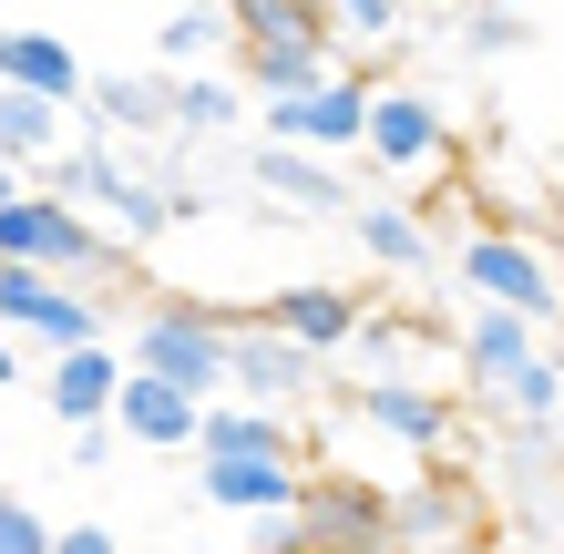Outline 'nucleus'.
Masks as SVG:
<instances>
[{"label":"nucleus","mask_w":564,"mask_h":554,"mask_svg":"<svg viewBox=\"0 0 564 554\" xmlns=\"http://www.w3.org/2000/svg\"><path fill=\"white\" fill-rule=\"evenodd\" d=\"M216 11H226V42H237V93H257V104L339 73V31H328L318 0H216Z\"/></svg>","instance_id":"1"},{"label":"nucleus","mask_w":564,"mask_h":554,"mask_svg":"<svg viewBox=\"0 0 564 554\" xmlns=\"http://www.w3.org/2000/svg\"><path fill=\"white\" fill-rule=\"evenodd\" d=\"M0 268H42L62 287H113L123 268H134V247H123L113 226H93L83 206L21 185V195H0Z\"/></svg>","instance_id":"2"},{"label":"nucleus","mask_w":564,"mask_h":554,"mask_svg":"<svg viewBox=\"0 0 564 554\" xmlns=\"http://www.w3.org/2000/svg\"><path fill=\"white\" fill-rule=\"evenodd\" d=\"M123 370L175 380L185 401H226V318L195 298H144L134 329H123Z\"/></svg>","instance_id":"3"},{"label":"nucleus","mask_w":564,"mask_h":554,"mask_svg":"<svg viewBox=\"0 0 564 554\" xmlns=\"http://www.w3.org/2000/svg\"><path fill=\"white\" fill-rule=\"evenodd\" d=\"M288 524H297V554H390V544H401V534H390V482L339 472V463H328V472L308 463Z\"/></svg>","instance_id":"4"},{"label":"nucleus","mask_w":564,"mask_h":554,"mask_svg":"<svg viewBox=\"0 0 564 554\" xmlns=\"http://www.w3.org/2000/svg\"><path fill=\"white\" fill-rule=\"evenodd\" d=\"M452 278L473 287L482 308H513V318H534V329L564 308V278L544 268L534 237H513V226H473V237L452 247Z\"/></svg>","instance_id":"5"},{"label":"nucleus","mask_w":564,"mask_h":554,"mask_svg":"<svg viewBox=\"0 0 564 554\" xmlns=\"http://www.w3.org/2000/svg\"><path fill=\"white\" fill-rule=\"evenodd\" d=\"M328 360H308L297 339H278L268 318H226V401H257V411H297L318 401Z\"/></svg>","instance_id":"6"},{"label":"nucleus","mask_w":564,"mask_h":554,"mask_svg":"<svg viewBox=\"0 0 564 554\" xmlns=\"http://www.w3.org/2000/svg\"><path fill=\"white\" fill-rule=\"evenodd\" d=\"M349 421L380 432L390 452H411V463H442V452L462 442V401L431 390V380H359L349 390Z\"/></svg>","instance_id":"7"},{"label":"nucleus","mask_w":564,"mask_h":554,"mask_svg":"<svg viewBox=\"0 0 564 554\" xmlns=\"http://www.w3.org/2000/svg\"><path fill=\"white\" fill-rule=\"evenodd\" d=\"M370 93H380V73H328L308 93H278L268 134L278 144H308V154H359V134H370Z\"/></svg>","instance_id":"8"},{"label":"nucleus","mask_w":564,"mask_h":554,"mask_svg":"<svg viewBox=\"0 0 564 554\" xmlns=\"http://www.w3.org/2000/svg\"><path fill=\"white\" fill-rule=\"evenodd\" d=\"M442 154H452L442 104L411 93V83H380V93H370V134H359V165H380V175H431Z\"/></svg>","instance_id":"9"},{"label":"nucleus","mask_w":564,"mask_h":554,"mask_svg":"<svg viewBox=\"0 0 564 554\" xmlns=\"http://www.w3.org/2000/svg\"><path fill=\"white\" fill-rule=\"evenodd\" d=\"M297 482H308V452H216V463H195V493H206L216 513H237V524L288 513Z\"/></svg>","instance_id":"10"},{"label":"nucleus","mask_w":564,"mask_h":554,"mask_svg":"<svg viewBox=\"0 0 564 554\" xmlns=\"http://www.w3.org/2000/svg\"><path fill=\"white\" fill-rule=\"evenodd\" d=\"M257 318H268L278 339H297L308 360H349V339H359V318H370V308H359V287H339V278H297Z\"/></svg>","instance_id":"11"},{"label":"nucleus","mask_w":564,"mask_h":554,"mask_svg":"<svg viewBox=\"0 0 564 554\" xmlns=\"http://www.w3.org/2000/svg\"><path fill=\"white\" fill-rule=\"evenodd\" d=\"M247 185H257V195H278L288 216H349V206H359V195H349V175L328 165V154L278 144V134H257V144H247Z\"/></svg>","instance_id":"12"},{"label":"nucleus","mask_w":564,"mask_h":554,"mask_svg":"<svg viewBox=\"0 0 564 554\" xmlns=\"http://www.w3.org/2000/svg\"><path fill=\"white\" fill-rule=\"evenodd\" d=\"M83 123H104L113 144H164L175 134V73H93L83 83Z\"/></svg>","instance_id":"13"},{"label":"nucleus","mask_w":564,"mask_h":554,"mask_svg":"<svg viewBox=\"0 0 564 554\" xmlns=\"http://www.w3.org/2000/svg\"><path fill=\"white\" fill-rule=\"evenodd\" d=\"M473 524H482V493H473V482H452V472H431V482H401V493H390V534H401V554L473 544Z\"/></svg>","instance_id":"14"},{"label":"nucleus","mask_w":564,"mask_h":554,"mask_svg":"<svg viewBox=\"0 0 564 554\" xmlns=\"http://www.w3.org/2000/svg\"><path fill=\"white\" fill-rule=\"evenodd\" d=\"M195 411H206V401H185L175 380L123 370L113 411H104V432H113V442H134V452H195Z\"/></svg>","instance_id":"15"},{"label":"nucleus","mask_w":564,"mask_h":554,"mask_svg":"<svg viewBox=\"0 0 564 554\" xmlns=\"http://www.w3.org/2000/svg\"><path fill=\"white\" fill-rule=\"evenodd\" d=\"M0 83H11V93H42V104H62V113H83L93 62L62 42V31H0Z\"/></svg>","instance_id":"16"},{"label":"nucleus","mask_w":564,"mask_h":554,"mask_svg":"<svg viewBox=\"0 0 564 554\" xmlns=\"http://www.w3.org/2000/svg\"><path fill=\"white\" fill-rule=\"evenodd\" d=\"M349 237H359V257H370V268H390V278H431V268H442L431 216H421V206H390V195L349 206Z\"/></svg>","instance_id":"17"},{"label":"nucleus","mask_w":564,"mask_h":554,"mask_svg":"<svg viewBox=\"0 0 564 554\" xmlns=\"http://www.w3.org/2000/svg\"><path fill=\"white\" fill-rule=\"evenodd\" d=\"M113 390H123V349L93 339V349H62V360H52V390H42V401H52L62 432H93V421L113 411Z\"/></svg>","instance_id":"18"},{"label":"nucleus","mask_w":564,"mask_h":554,"mask_svg":"<svg viewBox=\"0 0 564 554\" xmlns=\"http://www.w3.org/2000/svg\"><path fill=\"white\" fill-rule=\"evenodd\" d=\"M534 349H544V329H534V318H513V308L462 318V380H473V390H503Z\"/></svg>","instance_id":"19"},{"label":"nucleus","mask_w":564,"mask_h":554,"mask_svg":"<svg viewBox=\"0 0 564 554\" xmlns=\"http://www.w3.org/2000/svg\"><path fill=\"white\" fill-rule=\"evenodd\" d=\"M216 452H297V421L257 401H206L195 411V463H216Z\"/></svg>","instance_id":"20"},{"label":"nucleus","mask_w":564,"mask_h":554,"mask_svg":"<svg viewBox=\"0 0 564 554\" xmlns=\"http://www.w3.org/2000/svg\"><path fill=\"white\" fill-rule=\"evenodd\" d=\"M62 134H73V113H62V104L0 83V165H11V175H42L52 154H62Z\"/></svg>","instance_id":"21"},{"label":"nucleus","mask_w":564,"mask_h":554,"mask_svg":"<svg viewBox=\"0 0 564 554\" xmlns=\"http://www.w3.org/2000/svg\"><path fill=\"white\" fill-rule=\"evenodd\" d=\"M237 123H247L237 73H175V134L185 144H216V134H237Z\"/></svg>","instance_id":"22"},{"label":"nucleus","mask_w":564,"mask_h":554,"mask_svg":"<svg viewBox=\"0 0 564 554\" xmlns=\"http://www.w3.org/2000/svg\"><path fill=\"white\" fill-rule=\"evenodd\" d=\"M216 42H226V11H216V0H185V11H164L154 62H164V73H195V62H206Z\"/></svg>","instance_id":"23"},{"label":"nucleus","mask_w":564,"mask_h":554,"mask_svg":"<svg viewBox=\"0 0 564 554\" xmlns=\"http://www.w3.org/2000/svg\"><path fill=\"white\" fill-rule=\"evenodd\" d=\"M482 401L503 411V421H554V411H564V370H554L544 349H534V360H523V370H513L503 390H482Z\"/></svg>","instance_id":"24"},{"label":"nucleus","mask_w":564,"mask_h":554,"mask_svg":"<svg viewBox=\"0 0 564 554\" xmlns=\"http://www.w3.org/2000/svg\"><path fill=\"white\" fill-rule=\"evenodd\" d=\"M452 31H462V52H482V62H492V52H523V42H534V21H523L513 0H462V21H452Z\"/></svg>","instance_id":"25"},{"label":"nucleus","mask_w":564,"mask_h":554,"mask_svg":"<svg viewBox=\"0 0 564 554\" xmlns=\"http://www.w3.org/2000/svg\"><path fill=\"white\" fill-rule=\"evenodd\" d=\"M328 31L339 42H401V21H411V0H318Z\"/></svg>","instance_id":"26"},{"label":"nucleus","mask_w":564,"mask_h":554,"mask_svg":"<svg viewBox=\"0 0 564 554\" xmlns=\"http://www.w3.org/2000/svg\"><path fill=\"white\" fill-rule=\"evenodd\" d=\"M0 554H52V524H42V503L0 493Z\"/></svg>","instance_id":"27"},{"label":"nucleus","mask_w":564,"mask_h":554,"mask_svg":"<svg viewBox=\"0 0 564 554\" xmlns=\"http://www.w3.org/2000/svg\"><path fill=\"white\" fill-rule=\"evenodd\" d=\"M52 554H123L113 524H52Z\"/></svg>","instance_id":"28"},{"label":"nucleus","mask_w":564,"mask_h":554,"mask_svg":"<svg viewBox=\"0 0 564 554\" xmlns=\"http://www.w3.org/2000/svg\"><path fill=\"white\" fill-rule=\"evenodd\" d=\"M247 554H297V524H288V513H257V524H247Z\"/></svg>","instance_id":"29"},{"label":"nucleus","mask_w":564,"mask_h":554,"mask_svg":"<svg viewBox=\"0 0 564 554\" xmlns=\"http://www.w3.org/2000/svg\"><path fill=\"white\" fill-rule=\"evenodd\" d=\"M11 380H21V339L0 329V390H11Z\"/></svg>","instance_id":"30"},{"label":"nucleus","mask_w":564,"mask_h":554,"mask_svg":"<svg viewBox=\"0 0 564 554\" xmlns=\"http://www.w3.org/2000/svg\"><path fill=\"white\" fill-rule=\"evenodd\" d=\"M21 185H31V175H11V165H0V195H21Z\"/></svg>","instance_id":"31"},{"label":"nucleus","mask_w":564,"mask_h":554,"mask_svg":"<svg viewBox=\"0 0 564 554\" xmlns=\"http://www.w3.org/2000/svg\"><path fill=\"white\" fill-rule=\"evenodd\" d=\"M442 554H492V544H482V534H473V544H442Z\"/></svg>","instance_id":"32"},{"label":"nucleus","mask_w":564,"mask_h":554,"mask_svg":"<svg viewBox=\"0 0 564 554\" xmlns=\"http://www.w3.org/2000/svg\"><path fill=\"white\" fill-rule=\"evenodd\" d=\"M554 206H564V175H554Z\"/></svg>","instance_id":"33"},{"label":"nucleus","mask_w":564,"mask_h":554,"mask_svg":"<svg viewBox=\"0 0 564 554\" xmlns=\"http://www.w3.org/2000/svg\"><path fill=\"white\" fill-rule=\"evenodd\" d=\"M390 554H401V544H390Z\"/></svg>","instance_id":"34"}]
</instances>
